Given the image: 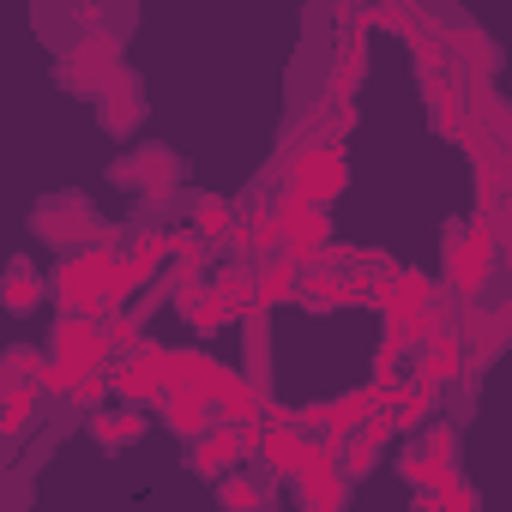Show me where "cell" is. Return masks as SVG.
I'll use <instances>...</instances> for the list:
<instances>
[{
  "label": "cell",
  "mask_w": 512,
  "mask_h": 512,
  "mask_svg": "<svg viewBox=\"0 0 512 512\" xmlns=\"http://www.w3.org/2000/svg\"><path fill=\"white\" fill-rule=\"evenodd\" d=\"M103 338H109V350H121V356H139V350H145V314H139V308H127V314H109V320H103Z\"/></svg>",
  "instance_id": "cell-23"
},
{
  "label": "cell",
  "mask_w": 512,
  "mask_h": 512,
  "mask_svg": "<svg viewBox=\"0 0 512 512\" xmlns=\"http://www.w3.org/2000/svg\"><path fill=\"white\" fill-rule=\"evenodd\" d=\"M85 434H91L103 452H121V446H115V410H91V416H85Z\"/></svg>",
  "instance_id": "cell-30"
},
{
  "label": "cell",
  "mask_w": 512,
  "mask_h": 512,
  "mask_svg": "<svg viewBox=\"0 0 512 512\" xmlns=\"http://www.w3.org/2000/svg\"><path fill=\"white\" fill-rule=\"evenodd\" d=\"M85 380H97V368H79V362H55L49 356V368H43V398H79V386Z\"/></svg>",
  "instance_id": "cell-24"
},
{
  "label": "cell",
  "mask_w": 512,
  "mask_h": 512,
  "mask_svg": "<svg viewBox=\"0 0 512 512\" xmlns=\"http://www.w3.org/2000/svg\"><path fill=\"white\" fill-rule=\"evenodd\" d=\"M175 175H181V163H175L169 151H157V145H139L133 157L115 163V181H121V187H139V193H151V199L175 193Z\"/></svg>",
  "instance_id": "cell-9"
},
{
  "label": "cell",
  "mask_w": 512,
  "mask_h": 512,
  "mask_svg": "<svg viewBox=\"0 0 512 512\" xmlns=\"http://www.w3.org/2000/svg\"><path fill=\"white\" fill-rule=\"evenodd\" d=\"M43 368H49V350H37V344H13L7 356H0V386H37Z\"/></svg>",
  "instance_id": "cell-21"
},
{
  "label": "cell",
  "mask_w": 512,
  "mask_h": 512,
  "mask_svg": "<svg viewBox=\"0 0 512 512\" xmlns=\"http://www.w3.org/2000/svg\"><path fill=\"white\" fill-rule=\"evenodd\" d=\"M187 223H193V235H199L205 247H241V241H247V211H235V205L217 199V193H199L193 211H187Z\"/></svg>",
  "instance_id": "cell-7"
},
{
  "label": "cell",
  "mask_w": 512,
  "mask_h": 512,
  "mask_svg": "<svg viewBox=\"0 0 512 512\" xmlns=\"http://www.w3.org/2000/svg\"><path fill=\"white\" fill-rule=\"evenodd\" d=\"M157 416H163V428H169V434H181L187 446H193L199 434H211V428H217V404H211L205 392H193V386H169V392H163V404H157Z\"/></svg>",
  "instance_id": "cell-8"
},
{
  "label": "cell",
  "mask_w": 512,
  "mask_h": 512,
  "mask_svg": "<svg viewBox=\"0 0 512 512\" xmlns=\"http://www.w3.org/2000/svg\"><path fill=\"white\" fill-rule=\"evenodd\" d=\"M266 500H272V476H260V470H235L217 482L223 512H266Z\"/></svg>",
  "instance_id": "cell-15"
},
{
  "label": "cell",
  "mask_w": 512,
  "mask_h": 512,
  "mask_svg": "<svg viewBox=\"0 0 512 512\" xmlns=\"http://www.w3.org/2000/svg\"><path fill=\"white\" fill-rule=\"evenodd\" d=\"M49 356L55 362H79V368H97L109 362V338H103V320L97 314H61L55 332H49Z\"/></svg>",
  "instance_id": "cell-5"
},
{
  "label": "cell",
  "mask_w": 512,
  "mask_h": 512,
  "mask_svg": "<svg viewBox=\"0 0 512 512\" xmlns=\"http://www.w3.org/2000/svg\"><path fill=\"white\" fill-rule=\"evenodd\" d=\"M434 302H440V284L422 266H398V278H392V314H422Z\"/></svg>",
  "instance_id": "cell-18"
},
{
  "label": "cell",
  "mask_w": 512,
  "mask_h": 512,
  "mask_svg": "<svg viewBox=\"0 0 512 512\" xmlns=\"http://www.w3.org/2000/svg\"><path fill=\"white\" fill-rule=\"evenodd\" d=\"M145 428H151V410H139V404H121V410H115V446L145 440Z\"/></svg>",
  "instance_id": "cell-29"
},
{
  "label": "cell",
  "mask_w": 512,
  "mask_h": 512,
  "mask_svg": "<svg viewBox=\"0 0 512 512\" xmlns=\"http://www.w3.org/2000/svg\"><path fill=\"white\" fill-rule=\"evenodd\" d=\"M266 428H296V410L290 404H266Z\"/></svg>",
  "instance_id": "cell-31"
},
{
  "label": "cell",
  "mask_w": 512,
  "mask_h": 512,
  "mask_svg": "<svg viewBox=\"0 0 512 512\" xmlns=\"http://www.w3.org/2000/svg\"><path fill=\"white\" fill-rule=\"evenodd\" d=\"M121 272V253L115 247H85V253H67L49 278V302L61 314H97L103 320V296Z\"/></svg>",
  "instance_id": "cell-1"
},
{
  "label": "cell",
  "mask_w": 512,
  "mask_h": 512,
  "mask_svg": "<svg viewBox=\"0 0 512 512\" xmlns=\"http://www.w3.org/2000/svg\"><path fill=\"white\" fill-rule=\"evenodd\" d=\"M43 410V386H7V398H0V434L7 440H25L31 422Z\"/></svg>",
  "instance_id": "cell-17"
},
{
  "label": "cell",
  "mask_w": 512,
  "mask_h": 512,
  "mask_svg": "<svg viewBox=\"0 0 512 512\" xmlns=\"http://www.w3.org/2000/svg\"><path fill=\"white\" fill-rule=\"evenodd\" d=\"M241 247L260 253L266 266L284 260V253H290V229L278 223V205H253V211H247V241H241Z\"/></svg>",
  "instance_id": "cell-14"
},
{
  "label": "cell",
  "mask_w": 512,
  "mask_h": 512,
  "mask_svg": "<svg viewBox=\"0 0 512 512\" xmlns=\"http://www.w3.org/2000/svg\"><path fill=\"white\" fill-rule=\"evenodd\" d=\"M416 380H428V386H458V380H470V350H464V338L446 332V338H434L428 350H416Z\"/></svg>",
  "instance_id": "cell-11"
},
{
  "label": "cell",
  "mask_w": 512,
  "mask_h": 512,
  "mask_svg": "<svg viewBox=\"0 0 512 512\" xmlns=\"http://www.w3.org/2000/svg\"><path fill=\"white\" fill-rule=\"evenodd\" d=\"M97 115H103V127L115 133V139H127L133 133V121L145 115V97H139V79L121 67L115 79H109V91H103V103H97Z\"/></svg>",
  "instance_id": "cell-12"
},
{
  "label": "cell",
  "mask_w": 512,
  "mask_h": 512,
  "mask_svg": "<svg viewBox=\"0 0 512 512\" xmlns=\"http://www.w3.org/2000/svg\"><path fill=\"white\" fill-rule=\"evenodd\" d=\"M314 458V440H302L296 428H266V446H260V476L272 482H296Z\"/></svg>",
  "instance_id": "cell-10"
},
{
  "label": "cell",
  "mask_w": 512,
  "mask_h": 512,
  "mask_svg": "<svg viewBox=\"0 0 512 512\" xmlns=\"http://www.w3.org/2000/svg\"><path fill=\"white\" fill-rule=\"evenodd\" d=\"M43 296H49V278L25 260V253H13V260H7V290H0V308H7V314H31Z\"/></svg>",
  "instance_id": "cell-13"
},
{
  "label": "cell",
  "mask_w": 512,
  "mask_h": 512,
  "mask_svg": "<svg viewBox=\"0 0 512 512\" xmlns=\"http://www.w3.org/2000/svg\"><path fill=\"white\" fill-rule=\"evenodd\" d=\"M205 253H211V247L193 235V223H175V229H169V260H175V266H205Z\"/></svg>",
  "instance_id": "cell-27"
},
{
  "label": "cell",
  "mask_w": 512,
  "mask_h": 512,
  "mask_svg": "<svg viewBox=\"0 0 512 512\" xmlns=\"http://www.w3.org/2000/svg\"><path fill=\"white\" fill-rule=\"evenodd\" d=\"M253 284H260V302H266V308H284V302H296V296H302V272H296L290 260L260 266V272H253Z\"/></svg>",
  "instance_id": "cell-20"
},
{
  "label": "cell",
  "mask_w": 512,
  "mask_h": 512,
  "mask_svg": "<svg viewBox=\"0 0 512 512\" xmlns=\"http://www.w3.org/2000/svg\"><path fill=\"white\" fill-rule=\"evenodd\" d=\"M31 235L55 241V247H67V253H85V247H109L115 223H103L85 193H55V199H43V205L31 211Z\"/></svg>",
  "instance_id": "cell-2"
},
{
  "label": "cell",
  "mask_w": 512,
  "mask_h": 512,
  "mask_svg": "<svg viewBox=\"0 0 512 512\" xmlns=\"http://www.w3.org/2000/svg\"><path fill=\"white\" fill-rule=\"evenodd\" d=\"M308 314H338L344 308V272H302V296H296Z\"/></svg>",
  "instance_id": "cell-19"
},
{
  "label": "cell",
  "mask_w": 512,
  "mask_h": 512,
  "mask_svg": "<svg viewBox=\"0 0 512 512\" xmlns=\"http://www.w3.org/2000/svg\"><path fill=\"white\" fill-rule=\"evenodd\" d=\"M109 386H115L121 404H139V410L163 404V392H169V350H163V344H145L139 356H127V362L109 374Z\"/></svg>",
  "instance_id": "cell-4"
},
{
  "label": "cell",
  "mask_w": 512,
  "mask_h": 512,
  "mask_svg": "<svg viewBox=\"0 0 512 512\" xmlns=\"http://www.w3.org/2000/svg\"><path fill=\"white\" fill-rule=\"evenodd\" d=\"M434 410H440V386H428V380H410V386L392 398V422H398V434H422V428L434 422Z\"/></svg>",
  "instance_id": "cell-16"
},
{
  "label": "cell",
  "mask_w": 512,
  "mask_h": 512,
  "mask_svg": "<svg viewBox=\"0 0 512 512\" xmlns=\"http://www.w3.org/2000/svg\"><path fill=\"white\" fill-rule=\"evenodd\" d=\"M338 464H344V482H362V476H374V470H380V440H362V434H350V440L338 446Z\"/></svg>",
  "instance_id": "cell-25"
},
{
  "label": "cell",
  "mask_w": 512,
  "mask_h": 512,
  "mask_svg": "<svg viewBox=\"0 0 512 512\" xmlns=\"http://www.w3.org/2000/svg\"><path fill=\"white\" fill-rule=\"evenodd\" d=\"M344 181H350V169H344V151L338 145H302V151H290V193H302L308 205H332L338 193H344Z\"/></svg>",
  "instance_id": "cell-3"
},
{
  "label": "cell",
  "mask_w": 512,
  "mask_h": 512,
  "mask_svg": "<svg viewBox=\"0 0 512 512\" xmlns=\"http://www.w3.org/2000/svg\"><path fill=\"white\" fill-rule=\"evenodd\" d=\"M416 446H422V452H428L434 464H446V470H458V428H452V422H428Z\"/></svg>",
  "instance_id": "cell-26"
},
{
  "label": "cell",
  "mask_w": 512,
  "mask_h": 512,
  "mask_svg": "<svg viewBox=\"0 0 512 512\" xmlns=\"http://www.w3.org/2000/svg\"><path fill=\"white\" fill-rule=\"evenodd\" d=\"M187 470L205 476V482H223V476L247 470V440H241V428H235V422H217L211 434H199V440L187 446Z\"/></svg>",
  "instance_id": "cell-6"
},
{
  "label": "cell",
  "mask_w": 512,
  "mask_h": 512,
  "mask_svg": "<svg viewBox=\"0 0 512 512\" xmlns=\"http://www.w3.org/2000/svg\"><path fill=\"white\" fill-rule=\"evenodd\" d=\"M302 512H344L350 506V488L344 482H326V488H296Z\"/></svg>",
  "instance_id": "cell-28"
},
{
  "label": "cell",
  "mask_w": 512,
  "mask_h": 512,
  "mask_svg": "<svg viewBox=\"0 0 512 512\" xmlns=\"http://www.w3.org/2000/svg\"><path fill=\"white\" fill-rule=\"evenodd\" d=\"M428 109H434V127H440L446 139H464V133H470V127H464V91H458L452 79L428 91Z\"/></svg>",
  "instance_id": "cell-22"
}]
</instances>
